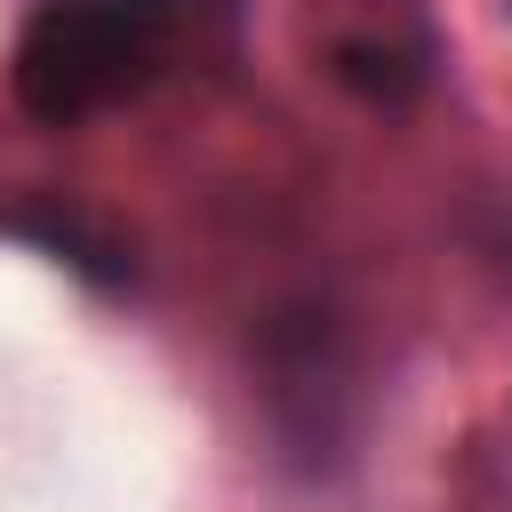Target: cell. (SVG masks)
<instances>
[{"label": "cell", "mask_w": 512, "mask_h": 512, "mask_svg": "<svg viewBox=\"0 0 512 512\" xmlns=\"http://www.w3.org/2000/svg\"><path fill=\"white\" fill-rule=\"evenodd\" d=\"M240 48V0H40L16 32V112L80 128Z\"/></svg>", "instance_id": "obj_1"}]
</instances>
